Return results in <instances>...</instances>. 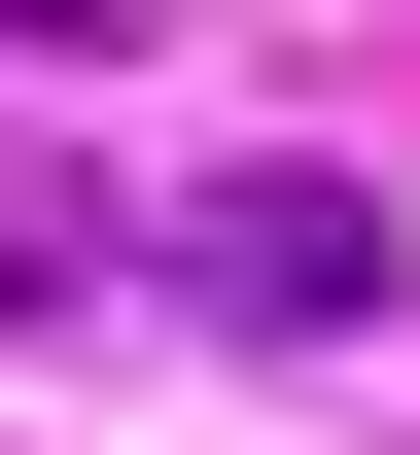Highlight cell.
<instances>
[{
    "mask_svg": "<svg viewBox=\"0 0 420 455\" xmlns=\"http://www.w3.org/2000/svg\"><path fill=\"white\" fill-rule=\"evenodd\" d=\"M0 315H106V175L70 140H0Z\"/></svg>",
    "mask_w": 420,
    "mask_h": 455,
    "instance_id": "2",
    "label": "cell"
},
{
    "mask_svg": "<svg viewBox=\"0 0 420 455\" xmlns=\"http://www.w3.org/2000/svg\"><path fill=\"white\" fill-rule=\"evenodd\" d=\"M0 36H106V0H0Z\"/></svg>",
    "mask_w": 420,
    "mask_h": 455,
    "instance_id": "3",
    "label": "cell"
},
{
    "mask_svg": "<svg viewBox=\"0 0 420 455\" xmlns=\"http://www.w3.org/2000/svg\"><path fill=\"white\" fill-rule=\"evenodd\" d=\"M140 281H176L210 350H351V315H385V175H315V140H281V175H210Z\"/></svg>",
    "mask_w": 420,
    "mask_h": 455,
    "instance_id": "1",
    "label": "cell"
}]
</instances>
